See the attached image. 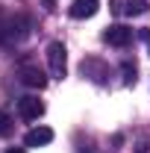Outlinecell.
Segmentation results:
<instances>
[{
	"mask_svg": "<svg viewBox=\"0 0 150 153\" xmlns=\"http://www.w3.org/2000/svg\"><path fill=\"white\" fill-rule=\"evenodd\" d=\"M30 36V18L27 15H15L6 24H0V41L3 44H18Z\"/></svg>",
	"mask_w": 150,
	"mask_h": 153,
	"instance_id": "6da1fadb",
	"label": "cell"
},
{
	"mask_svg": "<svg viewBox=\"0 0 150 153\" xmlns=\"http://www.w3.org/2000/svg\"><path fill=\"white\" fill-rule=\"evenodd\" d=\"M47 65H50V74L56 79L65 76V71H68V50H65L62 41H50L47 44Z\"/></svg>",
	"mask_w": 150,
	"mask_h": 153,
	"instance_id": "7a4b0ae2",
	"label": "cell"
},
{
	"mask_svg": "<svg viewBox=\"0 0 150 153\" xmlns=\"http://www.w3.org/2000/svg\"><path fill=\"white\" fill-rule=\"evenodd\" d=\"M18 115L24 118V121H38V118L44 115V103H41L38 97L27 94V97H21V100H18Z\"/></svg>",
	"mask_w": 150,
	"mask_h": 153,
	"instance_id": "3957f363",
	"label": "cell"
},
{
	"mask_svg": "<svg viewBox=\"0 0 150 153\" xmlns=\"http://www.w3.org/2000/svg\"><path fill=\"white\" fill-rule=\"evenodd\" d=\"M103 41H106V44H112V47H127V44L132 41V30H130V27L115 24V27H109V30L103 33Z\"/></svg>",
	"mask_w": 150,
	"mask_h": 153,
	"instance_id": "277c9868",
	"label": "cell"
},
{
	"mask_svg": "<svg viewBox=\"0 0 150 153\" xmlns=\"http://www.w3.org/2000/svg\"><path fill=\"white\" fill-rule=\"evenodd\" d=\"M18 79L24 82V85H30V88H44V85H47V76L41 74L38 68H33V65H21Z\"/></svg>",
	"mask_w": 150,
	"mask_h": 153,
	"instance_id": "5b68a950",
	"label": "cell"
},
{
	"mask_svg": "<svg viewBox=\"0 0 150 153\" xmlns=\"http://www.w3.org/2000/svg\"><path fill=\"white\" fill-rule=\"evenodd\" d=\"M112 12L115 15H144L147 12V0H115V6H112Z\"/></svg>",
	"mask_w": 150,
	"mask_h": 153,
	"instance_id": "8992f818",
	"label": "cell"
},
{
	"mask_svg": "<svg viewBox=\"0 0 150 153\" xmlns=\"http://www.w3.org/2000/svg\"><path fill=\"white\" fill-rule=\"evenodd\" d=\"M50 141H53V130L50 127H36V130H30V133L24 135V144L27 147H44Z\"/></svg>",
	"mask_w": 150,
	"mask_h": 153,
	"instance_id": "52a82bcc",
	"label": "cell"
},
{
	"mask_svg": "<svg viewBox=\"0 0 150 153\" xmlns=\"http://www.w3.org/2000/svg\"><path fill=\"white\" fill-rule=\"evenodd\" d=\"M97 6H100V0H74L68 12H71V18L82 21V18H91L94 12H97Z\"/></svg>",
	"mask_w": 150,
	"mask_h": 153,
	"instance_id": "ba28073f",
	"label": "cell"
},
{
	"mask_svg": "<svg viewBox=\"0 0 150 153\" xmlns=\"http://www.w3.org/2000/svg\"><path fill=\"white\" fill-rule=\"evenodd\" d=\"M9 133H12V115L0 112V135H9Z\"/></svg>",
	"mask_w": 150,
	"mask_h": 153,
	"instance_id": "9c48e42d",
	"label": "cell"
},
{
	"mask_svg": "<svg viewBox=\"0 0 150 153\" xmlns=\"http://www.w3.org/2000/svg\"><path fill=\"white\" fill-rule=\"evenodd\" d=\"M124 82H127V85L135 82V65H130V62L124 65Z\"/></svg>",
	"mask_w": 150,
	"mask_h": 153,
	"instance_id": "30bf717a",
	"label": "cell"
},
{
	"mask_svg": "<svg viewBox=\"0 0 150 153\" xmlns=\"http://www.w3.org/2000/svg\"><path fill=\"white\" fill-rule=\"evenodd\" d=\"M6 153H27V150H24V147H9Z\"/></svg>",
	"mask_w": 150,
	"mask_h": 153,
	"instance_id": "8fae6325",
	"label": "cell"
},
{
	"mask_svg": "<svg viewBox=\"0 0 150 153\" xmlns=\"http://www.w3.org/2000/svg\"><path fill=\"white\" fill-rule=\"evenodd\" d=\"M44 6H47V9H56V6H53V0H44Z\"/></svg>",
	"mask_w": 150,
	"mask_h": 153,
	"instance_id": "7c38bea8",
	"label": "cell"
}]
</instances>
